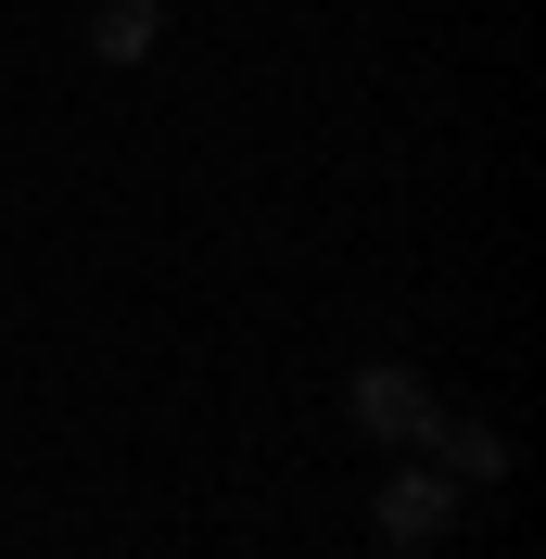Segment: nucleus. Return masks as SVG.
Instances as JSON below:
<instances>
[{
    "mask_svg": "<svg viewBox=\"0 0 546 559\" xmlns=\"http://www.w3.org/2000/svg\"><path fill=\"white\" fill-rule=\"evenodd\" d=\"M343 407H356V432H369L381 457H407L419 432H432V382H419V369H394V356H369V369L343 382Z\"/></svg>",
    "mask_w": 546,
    "mask_h": 559,
    "instance_id": "f257e3e1",
    "label": "nucleus"
},
{
    "mask_svg": "<svg viewBox=\"0 0 546 559\" xmlns=\"http://www.w3.org/2000/svg\"><path fill=\"white\" fill-rule=\"evenodd\" d=\"M458 496H471V484H444L432 457H419V471H394V484L369 496V534L419 559V547H444V534H458Z\"/></svg>",
    "mask_w": 546,
    "mask_h": 559,
    "instance_id": "f03ea898",
    "label": "nucleus"
},
{
    "mask_svg": "<svg viewBox=\"0 0 546 559\" xmlns=\"http://www.w3.org/2000/svg\"><path fill=\"white\" fill-rule=\"evenodd\" d=\"M407 457H432L444 484H496V471H509V432H496V419H458V407H432V432H419Z\"/></svg>",
    "mask_w": 546,
    "mask_h": 559,
    "instance_id": "7ed1b4c3",
    "label": "nucleus"
},
{
    "mask_svg": "<svg viewBox=\"0 0 546 559\" xmlns=\"http://www.w3.org/2000/svg\"><path fill=\"white\" fill-rule=\"evenodd\" d=\"M153 38H166V0H103V13H90V51H103V64H140Z\"/></svg>",
    "mask_w": 546,
    "mask_h": 559,
    "instance_id": "20e7f679",
    "label": "nucleus"
}]
</instances>
